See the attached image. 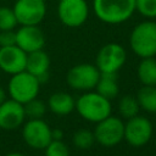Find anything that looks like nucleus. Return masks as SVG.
<instances>
[{
  "label": "nucleus",
  "mask_w": 156,
  "mask_h": 156,
  "mask_svg": "<svg viewBox=\"0 0 156 156\" xmlns=\"http://www.w3.org/2000/svg\"><path fill=\"white\" fill-rule=\"evenodd\" d=\"M74 110L83 119L90 123H98L112 115V104L111 100L96 90H89L82 93L76 99Z\"/></svg>",
  "instance_id": "obj_1"
},
{
  "label": "nucleus",
  "mask_w": 156,
  "mask_h": 156,
  "mask_svg": "<svg viewBox=\"0 0 156 156\" xmlns=\"http://www.w3.org/2000/svg\"><path fill=\"white\" fill-rule=\"evenodd\" d=\"M93 11L106 24H121L134 15L135 0H93Z\"/></svg>",
  "instance_id": "obj_2"
},
{
  "label": "nucleus",
  "mask_w": 156,
  "mask_h": 156,
  "mask_svg": "<svg viewBox=\"0 0 156 156\" xmlns=\"http://www.w3.org/2000/svg\"><path fill=\"white\" fill-rule=\"evenodd\" d=\"M129 46L140 58L156 56V22L145 20L139 22L130 32Z\"/></svg>",
  "instance_id": "obj_3"
},
{
  "label": "nucleus",
  "mask_w": 156,
  "mask_h": 156,
  "mask_svg": "<svg viewBox=\"0 0 156 156\" xmlns=\"http://www.w3.org/2000/svg\"><path fill=\"white\" fill-rule=\"evenodd\" d=\"M40 84L41 83L35 76L24 69L11 76L7 83V94L10 99L24 105L26 102L38 98Z\"/></svg>",
  "instance_id": "obj_4"
},
{
  "label": "nucleus",
  "mask_w": 156,
  "mask_h": 156,
  "mask_svg": "<svg viewBox=\"0 0 156 156\" xmlns=\"http://www.w3.org/2000/svg\"><path fill=\"white\" fill-rule=\"evenodd\" d=\"M95 141L105 147H113L124 140V122L121 117L110 115L102 121L95 123Z\"/></svg>",
  "instance_id": "obj_5"
},
{
  "label": "nucleus",
  "mask_w": 156,
  "mask_h": 156,
  "mask_svg": "<svg viewBox=\"0 0 156 156\" xmlns=\"http://www.w3.org/2000/svg\"><path fill=\"white\" fill-rule=\"evenodd\" d=\"M56 11L65 27L78 28L87 22L90 9L87 0H58Z\"/></svg>",
  "instance_id": "obj_6"
},
{
  "label": "nucleus",
  "mask_w": 156,
  "mask_h": 156,
  "mask_svg": "<svg viewBox=\"0 0 156 156\" xmlns=\"http://www.w3.org/2000/svg\"><path fill=\"white\" fill-rule=\"evenodd\" d=\"M100 71L93 63H78L71 67L66 74V82L69 88L77 91L94 90L100 78Z\"/></svg>",
  "instance_id": "obj_7"
},
{
  "label": "nucleus",
  "mask_w": 156,
  "mask_h": 156,
  "mask_svg": "<svg viewBox=\"0 0 156 156\" xmlns=\"http://www.w3.org/2000/svg\"><path fill=\"white\" fill-rule=\"evenodd\" d=\"M127 61L126 49L118 43H107L96 54L95 66L100 73H117Z\"/></svg>",
  "instance_id": "obj_8"
},
{
  "label": "nucleus",
  "mask_w": 156,
  "mask_h": 156,
  "mask_svg": "<svg viewBox=\"0 0 156 156\" xmlns=\"http://www.w3.org/2000/svg\"><path fill=\"white\" fill-rule=\"evenodd\" d=\"M51 127L43 118H29L22 124L24 143L34 150H44L52 140Z\"/></svg>",
  "instance_id": "obj_9"
},
{
  "label": "nucleus",
  "mask_w": 156,
  "mask_h": 156,
  "mask_svg": "<svg viewBox=\"0 0 156 156\" xmlns=\"http://www.w3.org/2000/svg\"><path fill=\"white\" fill-rule=\"evenodd\" d=\"M12 10L18 26H39L46 16L45 0H16Z\"/></svg>",
  "instance_id": "obj_10"
},
{
  "label": "nucleus",
  "mask_w": 156,
  "mask_h": 156,
  "mask_svg": "<svg viewBox=\"0 0 156 156\" xmlns=\"http://www.w3.org/2000/svg\"><path fill=\"white\" fill-rule=\"evenodd\" d=\"M154 127L147 117L136 115L124 123V140L133 147L146 145L152 138Z\"/></svg>",
  "instance_id": "obj_11"
},
{
  "label": "nucleus",
  "mask_w": 156,
  "mask_h": 156,
  "mask_svg": "<svg viewBox=\"0 0 156 156\" xmlns=\"http://www.w3.org/2000/svg\"><path fill=\"white\" fill-rule=\"evenodd\" d=\"M24 106L12 99H6L0 104V128L4 130H13L26 121Z\"/></svg>",
  "instance_id": "obj_12"
},
{
  "label": "nucleus",
  "mask_w": 156,
  "mask_h": 156,
  "mask_svg": "<svg viewBox=\"0 0 156 156\" xmlns=\"http://www.w3.org/2000/svg\"><path fill=\"white\" fill-rule=\"evenodd\" d=\"M16 45L26 54L41 50L45 46V34L39 26H20L16 29Z\"/></svg>",
  "instance_id": "obj_13"
},
{
  "label": "nucleus",
  "mask_w": 156,
  "mask_h": 156,
  "mask_svg": "<svg viewBox=\"0 0 156 156\" xmlns=\"http://www.w3.org/2000/svg\"><path fill=\"white\" fill-rule=\"evenodd\" d=\"M27 54L17 45L0 46V69L10 76L26 69Z\"/></svg>",
  "instance_id": "obj_14"
},
{
  "label": "nucleus",
  "mask_w": 156,
  "mask_h": 156,
  "mask_svg": "<svg viewBox=\"0 0 156 156\" xmlns=\"http://www.w3.org/2000/svg\"><path fill=\"white\" fill-rule=\"evenodd\" d=\"M49 68H50V57L43 49L27 54L26 71L35 76L40 83L48 80Z\"/></svg>",
  "instance_id": "obj_15"
},
{
  "label": "nucleus",
  "mask_w": 156,
  "mask_h": 156,
  "mask_svg": "<svg viewBox=\"0 0 156 156\" xmlns=\"http://www.w3.org/2000/svg\"><path fill=\"white\" fill-rule=\"evenodd\" d=\"M48 108L57 116H67L76 107V99L66 91H56L48 99Z\"/></svg>",
  "instance_id": "obj_16"
},
{
  "label": "nucleus",
  "mask_w": 156,
  "mask_h": 156,
  "mask_svg": "<svg viewBox=\"0 0 156 156\" xmlns=\"http://www.w3.org/2000/svg\"><path fill=\"white\" fill-rule=\"evenodd\" d=\"M136 77L141 85L156 87V58L145 57L141 58L136 67Z\"/></svg>",
  "instance_id": "obj_17"
},
{
  "label": "nucleus",
  "mask_w": 156,
  "mask_h": 156,
  "mask_svg": "<svg viewBox=\"0 0 156 156\" xmlns=\"http://www.w3.org/2000/svg\"><path fill=\"white\" fill-rule=\"evenodd\" d=\"M95 90L102 96L112 100L117 98L119 93V87L117 82V73H101L96 83Z\"/></svg>",
  "instance_id": "obj_18"
},
{
  "label": "nucleus",
  "mask_w": 156,
  "mask_h": 156,
  "mask_svg": "<svg viewBox=\"0 0 156 156\" xmlns=\"http://www.w3.org/2000/svg\"><path fill=\"white\" fill-rule=\"evenodd\" d=\"M140 110L149 113H156V87L143 85L135 95Z\"/></svg>",
  "instance_id": "obj_19"
},
{
  "label": "nucleus",
  "mask_w": 156,
  "mask_h": 156,
  "mask_svg": "<svg viewBox=\"0 0 156 156\" xmlns=\"http://www.w3.org/2000/svg\"><path fill=\"white\" fill-rule=\"evenodd\" d=\"M117 108H118L119 117L124 118V119H129V118L139 115V111H140L138 100L133 95H123L118 100Z\"/></svg>",
  "instance_id": "obj_20"
},
{
  "label": "nucleus",
  "mask_w": 156,
  "mask_h": 156,
  "mask_svg": "<svg viewBox=\"0 0 156 156\" xmlns=\"http://www.w3.org/2000/svg\"><path fill=\"white\" fill-rule=\"evenodd\" d=\"M72 141H73V144H74V146L77 149H79V150H88L95 143V136H94V133L91 130L82 128V129H78L73 134Z\"/></svg>",
  "instance_id": "obj_21"
},
{
  "label": "nucleus",
  "mask_w": 156,
  "mask_h": 156,
  "mask_svg": "<svg viewBox=\"0 0 156 156\" xmlns=\"http://www.w3.org/2000/svg\"><path fill=\"white\" fill-rule=\"evenodd\" d=\"M23 106L27 118H43V116L48 110V105L44 101L39 100L38 98L26 102Z\"/></svg>",
  "instance_id": "obj_22"
},
{
  "label": "nucleus",
  "mask_w": 156,
  "mask_h": 156,
  "mask_svg": "<svg viewBox=\"0 0 156 156\" xmlns=\"http://www.w3.org/2000/svg\"><path fill=\"white\" fill-rule=\"evenodd\" d=\"M18 26L12 7L0 6V32L11 30Z\"/></svg>",
  "instance_id": "obj_23"
},
{
  "label": "nucleus",
  "mask_w": 156,
  "mask_h": 156,
  "mask_svg": "<svg viewBox=\"0 0 156 156\" xmlns=\"http://www.w3.org/2000/svg\"><path fill=\"white\" fill-rule=\"evenodd\" d=\"M135 11L146 20H155L156 0H135Z\"/></svg>",
  "instance_id": "obj_24"
},
{
  "label": "nucleus",
  "mask_w": 156,
  "mask_h": 156,
  "mask_svg": "<svg viewBox=\"0 0 156 156\" xmlns=\"http://www.w3.org/2000/svg\"><path fill=\"white\" fill-rule=\"evenodd\" d=\"M45 156H69V149L62 140H51L44 149Z\"/></svg>",
  "instance_id": "obj_25"
},
{
  "label": "nucleus",
  "mask_w": 156,
  "mask_h": 156,
  "mask_svg": "<svg viewBox=\"0 0 156 156\" xmlns=\"http://www.w3.org/2000/svg\"><path fill=\"white\" fill-rule=\"evenodd\" d=\"M16 45V30H1L0 32V46Z\"/></svg>",
  "instance_id": "obj_26"
},
{
  "label": "nucleus",
  "mask_w": 156,
  "mask_h": 156,
  "mask_svg": "<svg viewBox=\"0 0 156 156\" xmlns=\"http://www.w3.org/2000/svg\"><path fill=\"white\" fill-rule=\"evenodd\" d=\"M51 136L54 140H62L63 139V130L60 128H54L51 130Z\"/></svg>",
  "instance_id": "obj_27"
},
{
  "label": "nucleus",
  "mask_w": 156,
  "mask_h": 156,
  "mask_svg": "<svg viewBox=\"0 0 156 156\" xmlns=\"http://www.w3.org/2000/svg\"><path fill=\"white\" fill-rule=\"evenodd\" d=\"M6 100V91H5V89L0 85V104L2 102V101H5Z\"/></svg>",
  "instance_id": "obj_28"
},
{
  "label": "nucleus",
  "mask_w": 156,
  "mask_h": 156,
  "mask_svg": "<svg viewBox=\"0 0 156 156\" xmlns=\"http://www.w3.org/2000/svg\"><path fill=\"white\" fill-rule=\"evenodd\" d=\"M5 156H26V155H24V154H22V152H18V151H12V152L6 154Z\"/></svg>",
  "instance_id": "obj_29"
}]
</instances>
